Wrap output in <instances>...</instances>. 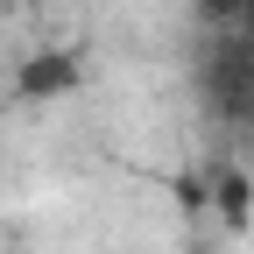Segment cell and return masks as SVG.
I'll return each mask as SVG.
<instances>
[{
  "label": "cell",
  "instance_id": "1",
  "mask_svg": "<svg viewBox=\"0 0 254 254\" xmlns=\"http://www.w3.org/2000/svg\"><path fill=\"white\" fill-rule=\"evenodd\" d=\"M71 85H78V57L71 50H43V57H28L21 71H14V92H21V99H64Z\"/></svg>",
  "mask_w": 254,
  "mask_h": 254
},
{
  "label": "cell",
  "instance_id": "2",
  "mask_svg": "<svg viewBox=\"0 0 254 254\" xmlns=\"http://www.w3.org/2000/svg\"><path fill=\"white\" fill-rule=\"evenodd\" d=\"M247 212H254V184L247 177H226V184H219V219H226V226H247Z\"/></svg>",
  "mask_w": 254,
  "mask_h": 254
}]
</instances>
